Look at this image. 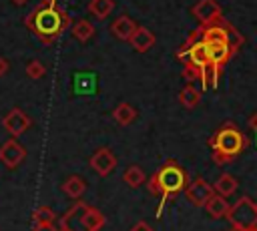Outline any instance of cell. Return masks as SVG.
<instances>
[{
  "mask_svg": "<svg viewBox=\"0 0 257 231\" xmlns=\"http://www.w3.org/2000/svg\"><path fill=\"white\" fill-rule=\"evenodd\" d=\"M183 78L189 84H193L195 80H201V68L195 66V64H191V62H185V66H183Z\"/></svg>",
  "mask_w": 257,
  "mask_h": 231,
  "instance_id": "obj_27",
  "label": "cell"
},
{
  "mask_svg": "<svg viewBox=\"0 0 257 231\" xmlns=\"http://www.w3.org/2000/svg\"><path fill=\"white\" fill-rule=\"evenodd\" d=\"M24 24L42 44H52L72 26V18L56 4V0H40V4H36L24 18Z\"/></svg>",
  "mask_w": 257,
  "mask_h": 231,
  "instance_id": "obj_1",
  "label": "cell"
},
{
  "mask_svg": "<svg viewBox=\"0 0 257 231\" xmlns=\"http://www.w3.org/2000/svg\"><path fill=\"white\" fill-rule=\"evenodd\" d=\"M112 119H114L120 127H128V125L137 119V110H135L133 104H128V102H120V104H116V108L112 110Z\"/></svg>",
  "mask_w": 257,
  "mask_h": 231,
  "instance_id": "obj_16",
  "label": "cell"
},
{
  "mask_svg": "<svg viewBox=\"0 0 257 231\" xmlns=\"http://www.w3.org/2000/svg\"><path fill=\"white\" fill-rule=\"evenodd\" d=\"M60 189L64 191L66 197H70V199H80V197L84 195V191H86V183H84L82 177H78V175H70V177L62 183Z\"/></svg>",
  "mask_w": 257,
  "mask_h": 231,
  "instance_id": "obj_15",
  "label": "cell"
},
{
  "mask_svg": "<svg viewBox=\"0 0 257 231\" xmlns=\"http://www.w3.org/2000/svg\"><path fill=\"white\" fill-rule=\"evenodd\" d=\"M88 203L76 201L62 217H60V227L66 231H88L86 223H84V213H86Z\"/></svg>",
  "mask_w": 257,
  "mask_h": 231,
  "instance_id": "obj_8",
  "label": "cell"
},
{
  "mask_svg": "<svg viewBox=\"0 0 257 231\" xmlns=\"http://www.w3.org/2000/svg\"><path fill=\"white\" fill-rule=\"evenodd\" d=\"M24 159H26V149L14 137L0 145V163L6 169H16L18 165L24 163Z\"/></svg>",
  "mask_w": 257,
  "mask_h": 231,
  "instance_id": "obj_7",
  "label": "cell"
},
{
  "mask_svg": "<svg viewBox=\"0 0 257 231\" xmlns=\"http://www.w3.org/2000/svg\"><path fill=\"white\" fill-rule=\"evenodd\" d=\"M131 231H155V229H153L151 225H147L145 221H139V223H137V225H135Z\"/></svg>",
  "mask_w": 257,
  "mask_h": 231,
  "instance_id": "obj_30",
  "label": "cell"
},
{
  "mask_svg": "<svg viewBox=\"0 0 257 231\" xmlns=\"http://www.w3.org/2000/svg\"><path fill=\"white\" fill-rule=\"evenodd\" d=\"M227 38H229V44L235 48V50H239L243 44H245V36L227 20Z\"/></svg>",
  "mask_w": 257,
  "mask_h": 231,
  "instance_id": "obj_25",
  "label": "cell"
},
{
  "mask_svg": "<svg viewBox=\"0 0 257 231\" xmlns=\"http://www.w3.org/2000/svg\"><path fill=\"white\" fill-rule=\"evenodd\" d=\"M28 0H12V4H16V6H24Z\"/></svg>",
  "mask_w": 257,
  "mask_h": 231,
  "instance_id": "obj_32",
  "label": "cell"
},
{
  "mask_svg": "<svg viewBox=\"0 0 257 231\" xmlns=\"http://www.w3.org/2000/svg\"><path fill=\"white\" fill-rule=\"evenodd\" d=\"M219 66L215 62H207L203 68H201V84H203V90H209V88H215L217 82H219Z\"/></svg>",
  "mask_w": 257,
  "mask_h": 231,
  "instance_id": "obj_17",
  "label": "cell"
},
{
  "mask_svg": "<svg viewBox=\"0 0 257 231\" xmlns=\"http://www.w3.org/2000/svg\"><path fill=\"white\" fill-rule=\"evenodd\" d=\"M122 181H124L128 187H141V185L147 181V177H145V171H143L141 167L133 165V167H128V169L122 173Z\"/></svg>",
  "mask_w": 257,
  "mask_h": 231,
  "instance_id": "obj_23",
  "label": "cell"
},
{
  "mask_svg": "<svg viewBox=\"0 0 257 231\" xmlns=\"http://www.w3.org/2000/svg\"><path fill=\"white\" fill-rule=\"evenodd\" d=\"M187 185H189V173L175 161H167L155 171V175L147 181V187H149L151 195H159L161 197V203H159V209H157V217H161L165 205L171 199L179 197L185 191Z\"/></svg>",
  "mask_w": 257,
  "mask_h": 231,
  "instance_id": "obj_2",
  "label": "cell"
},
{
  "mask_svg": "<svg viewBox=\"0 0 257 231\" xmlns=\"http://www.w3.org/2000/svg\"><path fill=\"white\" fill-rule=\"evenodd\" d=\"M58 231H66V229H62V227H60V229H58Z\"/></svg>",
  "mask_w": 257,
  "mask_h": 231,
  "instance_id": "obj_34",
  "label": "cell"
},
{
  "mask_svg": "<svg viewBox=\"0 0 257 231\" xmlns=\"http://www.w3.org/2000/svg\"><path fill=\"white\" fill-rule=\"evenodd\" d=\"M227 221L233 231H249L257 227V203L249 197H239L227 213Z\"/></svg>",
  "mask_w": 257,
  "mask_h": 231,
  "instance_id": "obj_4",
  "label": "cell"
},
{
  "mask_svg": "<svg viewBox=\"0 0 257 231\" xmlns=\"http://www.w3.org/2000/svg\"><path fill=\"white\" fill-rule=\"evenodd\" d=\"M114 8V0H90L88 2V12L96 20H106Z\"/></svg>",
  "mask_w": 257,
  "mask_h": 231,
  "instance_id": "obj_18",
  "label": "cell"
},
{
  "mask_svg": "<svg viewBox=\"0 0 257 231\" xmlns=\"http://www.w3.org/2000/svg\"><path fill=\"white\" fill-rule=\"evenodd\" d=\"M54 219H56V215L48 205H40L32 211V221L34 223H54Z\"/></svg>",
  "mask_w": 257,
  "mask_h": 231,
  "instance_id": "obj_24",
  "label": "cell"
},
{
  "mask_svg": "<svg viewBox=\"0 0 257 231\" xmlns=\"http://www.w3.org/2000/svg\"><path fill=\"white\" fill-rule=\"evenodd\" d=\"M179 102L185 108H195L201 102V90H197L193 84H187L181 92H179Z\"/></svg>",
  "mask_w": 257,
  "mask_h": 231,
  "instance_id": "obj_21",
  "label": "cell"
},
{
  "mask_svg": "<svg viewBox=\"0 0 257 231\" xmlns=\"http://www.w3.org/2000/svg\"><path fill=\"white\" fill-rule=\"evenodd\" d=\"M84 223H86V229L88 231H100L104 227L106 219H104V215L98 209H94V207L88 205L86 207V213H84Z\"/></svg>",
  "mask_w": 257,
  "mask_h": 231,
  "instance_id": "obj_22",
  "label": "cell"
},
{
  "mask_svg": "<svg viewBox=\"0 0 257 231\" xmlns=\"http://www.w3.org/2000/svg\"><path fill=\"white\" fill-rule=\"evenodd\" d=\"M128 42L137 52H147L155 44V34L145 26H137V30H135V34L131 36Z\"/></svg>",
  "mask_w": 257,
  "mask_h": 231,
  "instance_id": "obj_13",
  "label": "cell"
},
{
  "mask_svg": "<svg viewBox=\"0 0 257 231\" xmlns=\"http://www.w3.org/2000/svg\"><path fill=\"white\" fill-rule=\"evenodd\" d=\"M2 127H4V131H6L10 137L18 139L20 135H24V133L32 127V119H30L22 108L14 106V108H10V110L2 117Z\"/></svg>",
  "mask_w": 257,
  "mask_h": 231,
  "instance_id": "obj_5",
  "label": "cell"
},
{
  "mask_svg": "<svg viewBox=\"0 0 257 231\" xmlns=\"http://www.w3.org/2000/svg\"><path fill=\"white\" fill-rule=\"evenodd\" d=\"M249 231H257V227H253V229H249Z\"/></svg>",
  "mask_w": 257,
  "mask_h": 231,
  "instance_id": "obj_33",
  "label": "cell"
},
{
  "mask_svg": "<svg viewBox=\"0 0 257 231\" xmlns=\"http://www.w3.org/2000/svg\"><path fill=\"white\" fill-rule=\"evenodd\" d=\"M247 125L253 129V131H257V112H253L251 117H249V121H247Z\"/></svg>",
  "mask_w": 257,
  "mask_h": 231,
  "instance_id": "obj_31",
  "label": "cell"
},
{
  "mask_svg": "<svg viewBox=\"0 0 257 231\" xmlns=\"http://www.w3.org/2000/svg\"><path fill=\"white\" fill-rule=\"evenodd\" d=\"M229 203H227V197H223V195H219V193H215L209 201H207V205H205V209H207V213L213 217V219H221V217H227V213H229Z\"/></svg>",
  "mask_w": 257,
  "mask_h": 231,
  "instance_id": "obj_14",
  "label": "cell"
},
{
  "mask_svg": "<svg viewBox=\"0 0 257 231\" xmlns=\"http://www.w3.org/2000/svg\"><path fill=\"white\" fill-rule=\"evenodd\" d=\"M191 14L201 22V26L211 24V22H215V20H219L223 16L221 14V6L217 4V0H199L191 8Z\"/></svg>",
  "mask_w": 257,
  "mask_h": 231,
  "instance_id": "obj_9",
  "label": "cell"
},
{
  "mask_svg": "<svg viewBox=\"0 0 257 231\" xmlns=\"http://www.w3.org/2000/svg\"><path fill=\"white\" fill-rule=\"evenodd\" d=\"M114 167H116V157H114V153H112L110 149H106V147L98 149V151L90 157V169L96 171V175H100V177L110 175V173L114 171Z\"/></svg>",
  "mask_w": 257,
  "mask_h": 231,
  "instance_id": "obj_10",
  "label": "cell"
},
{
  "mask_svg": "<svg viewBox=\"0 0 257 231\" xmlns=\"http://www.w3.org/2000/svg\"><path fill=\"white\" fill-rule=\"evenodd\" d=\"M207 44V52H209V60L215 62L219 68H223L231 56L237 52L229 42H205Z\"/></svg>",
  "mask_w": 257,
  "mask_h": 231,
  "instance_id": "obj_11",
  "label": "cell"
},
{
  "mask_svg": "<svg viewBox=\"0 0 257 231\" xmlns=\"http://www.w3.org/2000/svg\"><path fill=\"white\" fill-rule=\"evenodd\" d=\"M110 34L114 36V38H118V40H131V36L135 34V30H137V22L131 18V16H118L112 24H110Z\"/></svg>",
  "mask_w": 257,
  "mask_h": 231,
  "instance_id": "obj_12",
  "label": "cell"
},
{
  "mask_svg": "<svg viewBox=\"0 0 257 231\" xmlns=\"http://www.w3.org/2000/svg\"><path fill=\"white\" fill-rule=\"evenodd\" d=\"M26 74H28V78H32V80H38V78H42V76L46 74V66H44L40 60H30V62L26 64Z\"/></svg>",
  "mask_w": 257,
  "mask_h": 231,
  "instance_id": "obj_26",
  "label": "cell"
},
{
  "mask_svg": "<svg viewBox=\"0 0 257 231\" xmlns=\"http://www.w3.org/2000/svg\"><path fill=\"white\" fill-rule=\"evenodd\" d=\"M183 193H185L187 201L193 203L195 207H205L207 201L215 195V189L205 179H195V181H189V185L185 187Z\"/></svg>",
  "mask_w": 257,
  "mask_h": 231,
  "instance_id": "obj_6",
  "label": "cell"
},
{
  "mask_svg": "<svg viewBox=\"0 0 257 231\" xmlns=\"http://www.w3.org/2000/svg\"><path fill=\"white\" fill-rule=\"evenodd\" d=\"M213 189H215V193H219V195H223V197H229V195H233V193L237 191V179H235L233 175H229V173H223V175H219V179L215 181Z\"/></svg>",
  "mask_w": 257,
  "mask_h": 231,
  "instance_id": "obj_19",
  "label": "cell"
},
{
  "mask_svg": "<svg viewBox=\"0 0 257 231\" xmlns=\"http://www.w3.org/2000/svg\"><path fill=\"white\" fill-rule=\"evenodd\" d=\"M32 231H58V229L54 227V223H34Z\"/></svg>",
  "mask_w": 257,
  "mask_h": 231,
  "instance_id": "obj_28",
  "label": "cell"
},
{
  "mask_svg": "<svg viewBox=\"0 0 257 231\" xmlns=\"http://www.w3.org/2000/svg\"><path fill=\"white\" fill-rule=\"evenodd\" d=\"M255 133H257V131H255Z\"/></svg>",
  "mask_w": 257,
  "mask_h": 231,
  "instance_id": "obj_35",
  "label": "cell"
},
{
  "mask_svg": "<svg viewBox=\"0 0 257 231\" xmlns=\"http://www.w3.org/2000/svg\"><path fill=\"white\" fill-rule=\"evenodd\" d=\"M249 145V139L235 127V123H223L209 139V147L213 151V161L217 165L233 163Z\"/></svg>",
  "mask_w": 257,
  "mask_h": 231,
  "instance_id": "obj_3",
  "label": "cell"
},
{
  "mask_svg": "<svg viewBox=\"0 0 257 231\" xmlns=\"http://www.w3.org/2000/svg\"><path fill=\"white\" fill-rule=\"evenodd\" d=\"M70 32H72V36H74L76 40L86 42V40H90V38L94 36V26H92L88 20L80 18V20H76V22L70 26Z\"/></svg>",
  "mask_w": 257,
  "mask_h": 231,
  "instance_id": "obj_20",
  "label": "cell"
},
{
  "mask_svg": "<svg viewBox=\"0 0 257 231\" xmlns=\"http://www.w3.org/2000/svg\"><path fill=\"white\" fill-rule=\"evenodd\" d=\"M8 70H10V62L4 56H0V76H4Z\"/></svg>",
  "mask_w": 257,
  "mask_h": 231,
  "instance_id": "obj_29",
  "label": "cell"
}]
</instances>
